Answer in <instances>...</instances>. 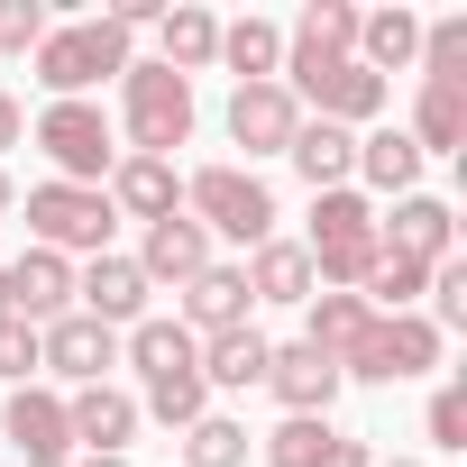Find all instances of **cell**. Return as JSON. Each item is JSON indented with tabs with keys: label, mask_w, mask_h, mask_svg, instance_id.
<instances>
[{
	"label": "cell",
	"mask_w": 467,
	"mask_h": 467,
	"mask_svg": "<svg viewBox=\"0 0 467 467\" xmlns=\"http://www.w3.org/2000/svg\"><path fill=\"white\" fill-rule=\"evenodd\" d=\"M303 257H312V285H367L376 275V257H385L376 248V211L348 183L339 192H312V248Z\"/></svg>",
	"instance_id": "obj_1"
},
{
	"label": "cell",
	"mask_w": 467,
	"mask_h": 467,
	"mask_svg": "<svg viewBox=\"0 0 467 467\" xmlns=\"http://www.w3.org/2000/svg\"><path fill=\"white\" fill-rule=\"evenodd\" d=\"M101 74H129V28L119 19H74V28H47L37 37V83L56 101H83Z\"/></svg>",
	"instance_id": "obj_2"
},
{
	"label": "cell",
	"mask_w": 467,
	"mask_h": 467,
	"mask_svg": "<svg viewBox=\"0 0 467 467\" xmlns=\"http://www.w3.org/2000/svg\"><path fill=\"white\" fill-rule=\"evenodd\" d=\"M183 192H192V220L220 229V239H248V248L275 239V192H266L248 165H202Z\"/></svg>",
	"instance_id": "obj_3"
},
{
	"label": "cell",
	"mask_w": 467,
	"mask_h": 467,
	"mask_svg": "<svg viewBox=\"0 0 467 467\" xmlns=\"http://www.w3.org/2000/svg\"><path fill=\"white\" fill-rule=\"evenodd\" d=\"M119 92H129V138H138V156H174V147L192 138V83H183L174 65H129Z\"/></svg>",
	"instance_id": "obj_4"
},
{
	"label": "cell",
	"mask_w": 467,
	"mask_h": 467,
	"mask_svg": "<svg viewBox=\"0 0 467 467\" xmlns=\"http://www.w3.org/2000/svg\"><path fill=\"white\" fill-rule=\"evenodd\" d=\"M37 147L56 156V183H83V192H101V174L119 165L110 119H101L92 101H47V110H37Z\"/></svg>",
	"instance_id": "obj_5"
},
{
	"label": "cell",
	"mask_w": 467,
	"mask_h": 467,
	"mask_svg": "<svg viewBox=\"0 0 467 467\" xmlns=\"http://www.w3.org/2000/svg\"><path fill=\"white\" fill-rule=\"evenodd\" d=\"M421 367H440V330H431L421 312H376L367 339H358V358L339 367V385H348V376H367V385H403V376H421Z\"/></svg>",
	"instance_id": "obj_6"
},
{
	"label": "cell",
	"mask_w": 467,
	"mask_h": 467,
	"mask_svg": "<svg viewBox=\"0 0 467 467\" xmlns=\"http://www.w3.org/2000/svg\"><path fill=\"white\" fill-rule=\"evenodd\" d=\"M28 229H37V248H47V257H65V248L110 257V192H83V183H37V192H28Z\"/></svg>",
	"instance_id": "obj_7"
},
{
	"label": "cell",
	"mask_w": 467,
	"mask_h": 467,
	"mask_svg": "<svg viewBox=\"0 0 467 467\" xmlns=\"http://www.w3.org/2000/svg\"><path fill=\"white\" fill-rule=\"evenodd\" d=\"M110 358H119V330H101L92 312H65V321L37 330V367H56L65 385H101Z\"/></svg>",
	"instance_id": "obj_8"
},
{
	"label": "cell",
	"mask_w": 467,
	"mask_h": 467,
	"mask_svg": "<svg viewBox=\"0 0 467 467\" xmlns=\"http://www.w3.org/2000/svg\"><path fill=\"white\" fill-rule=\"evenodd\" d=\"M449 239H458V211L431 202V192H403L394 220L376 229V248H385V257H412V266H449Z\"/></svg>",
	"instance_id": "obj_9"
},
{
	"label": "cell",
	"mask_w": 467,
	"mask_h": 467,
	"mask_svg": "<svg viewBox=\"0 0 467 467\" xmlns=\"http://www.w3.org/2000/svg\"><path fill=\"white\" fill-rule=\"evenodd\" d=\"M294 129H303V110H294L285 83H239V92H229V138H239L248 156H285Z\"/></svg>",
	"instance_id": "obj_10"
},
{
	"label": "cell",
	"mask_w": 467,
	"mask_h": 467,
	"mask_svg": "<svg viewBox=\"0 0 467 467\" xmlns=\"http://www.w3.org/2000/svg\"><path fill=\"white\" fill-rule=\"evenodd\" d=\"M294 92H303V101H321V119H330V129H348V119H376V110H385V83H376L358 56H339V65H303V74H294Z\"/></svg>",
	"instance_id": "obj_11"
},
{
	"label": "cell",
	"mask_w": 467,
	"mask_h": 467,
	"mask_svg": "<svg viewBox=\"0 0 467 467\" xmlns=\"http://www.w3.org/2000/svg\"><path fill=\"white\" fill-rule=\"evenodd\" d=\"M0 303H10L28 330H37V321H65V303H74V266L47 257V248H28L19 266H0Z\"/></svg>",
	"instance_id": "obj_12"
},
{
	"label": "cell",
	"mask_w": 467,
	"mask_h": 467,
	"mask_svg": "<svg viewBox=\"0 0 467 467\" xmlns=\"http://www.w3.org/2000/svg\"><path fill=\"white\" fill-rule=\"evenodd\" d=\"M129 266H138L147 285H192V275L211 266V229H202L192 211H174V220H156V229H147V248H138Z\"/></svg>",
	"instance_id": "obj_13"
},
{
	"label": "cell",
	"mask_w": 467,
	"mask_h": 467,
	"mask_svg": "<svg viewBox=\"0 0 467 467\" xmlns=\"http://www.w3.org/2000/svg\"><path fill=\"white\" fill-rule=\"evenodd\" d=\"M0 431H10V449H28L37 467H65V449H74V421H65V403H56V394H37V385H19V394H10Z\"/></svg>",
	"instance_id": "obj_14"
},
{
	"label": "cell",
	"mask_w": 467,
	"mask_h": 467,
	"mask_svg": "<svg viewBox=\"0 0 467 467\" xmlns=\"http://www.w3.org/2000/svg\"><path fill=\"white\" fill-rule=\"evenodd\" d=\"M266 458H275V467H376V458H367V440L330 431V412H312V421H285V431L266 440Z\"/></svg>",
	"instance_id": "obj_15"
},
{
	"label": "cell",
	"mask_w": 467,
	"mask_h": 467,
	"mask_svg": "<svg viewBox=\"0 0 467 467\" xmlns=\"http://www.w3.org/2000/svg\"><path fill=\"white\" fill-rule=\"evenodd\" d=\"M266 385L285 394V412H294V421H312V412H330V394H339V367H330L321 348H303V339H294V348H275Z\"/></svg>",
	"instance_id": "obj_16"
},
{
	"label": "cell",
	"mask_w": 467,
	"mask_h": 467,
	"mask_svg": "<svg viewBox=\"0 0 467 467\" xmlns=\"http://www.w3.org/2000/svg\"><path fill=\"white\" fill-rule=\"evenodd\" d=\"M65 421H74V440H83L92 458H119L129 431H138V403H129L119 385H83V394L65 403Z\"/></svg>",
	"instance_id": "obj_17"
},
{
	"label": "cell",
	"mask_w": 467,
	"mask_h": 467,
	"mask_svg": "<svg viewBox=\"0 0 467 467\" xmlns=\"http://www.w3.org/2000/svg\"><path fill=\"white\" fill-rule=\"evenodd\" d=\"M339 56H358V10H348V0H312V10L294 19V56H285V74H303V65H339Z\"/></svg>",
	"instance_id": "obj_18"
},
{
	"label": "cell",
	"mask_w": 467,
	"mask_h": 467,
	"mask_svg": "<svg viewBox=\"0 0 467 467\" xmlns=\"http://www.w3.org/2000/svg\"><path fill=\"white\" fill-rule=\"evenodd\" d=\"M412 147L431 156H458L467 147V74H421V119H412Z\"/></svg>",
	"instance_id": "obj_19"
},
{
	"label": "cell",
	"mask_w": 467,
	"mask_h": 467,
	"mask_svg": "<svg viewBox=\"0 0 467 467\" xmlns=\"http://www.w3.org/2000/svg\"><path fill=\"white\" fill-rule=\"evenodd\" d=\"M74 294H83V312H92L101 330H119V321H147V275H138L129 257H92V275H83Z\"/></svg>",
	"instance_id": "obj_20"
},
{
	"label": "cell",
	"mask_w": 467,
	"mask_h": 467,
	"mask_svg": "<svg viewBox=\"0 0 467 467\" xmlns=\"http://www.w3.org/2000/svg\"><path fill=\"white\" fill-rule=\"evenodd\" d=\"M183 321L211 330V339H220V330H248V275H239V266H202V275L183 285Z\"/></svg>",
	"instance_id": "obj_21"
},
{
	"label": "cell",
	"mask_w": 467,
	"mask_h": 467,
	"mask_svg": "<svg viewBox=\"0 0 467 467\" xmlns=\"http://www.w3.org/2000/svg\"><path fill=\"white\" fill-rule=\"evenodd\" d=\"M285 156L303 165V183H312V192H339V183L358 174V138H348V129H330V119H303Z\"/></svg>",
	"instance_id": "obj_22"
},
{
	"label": "cell",
	"mask_w": 467,
	"mask_h": 467,
	"mask_svg": "<svg viewBox=\"0 0 467 467\" xmlns=\"http://www.w3.org/2000/svg\"><path fill=\"white\" fill-rule=\"evenodd\" d=\"M367 321H376L367 294H312V330H303V348H321L330 367H348L358 339H367Z\"/></svg>",
	"instance_id": "obj_23"
},
{
	"label": "cell",
	"mask_w": 467,
	"mask_h": 467,
	"mask_svg": "<svg viewBox=\"0 0 467 467\" xmlns=\"http://www.w3.org/2000/svg\"><path fill=\"white\" fill-rule=\"evenodd\" d=\"M129 358H138V376H147V385L202 376V339H192L183 321H138V330H129Z\"/></svg>",
	"instance_id": "obj_24"
},
{
	"label": "cell",
	"mask_w": 467,
	"mask_h": 467,
	"mask_svg": "<svg viewBox=\"0 0 467 467\" xmlns=\"http://www.w3.org/2000/svg\"><path fill=\"white\" fill-rule=\"evenodd\" d=\"M110 202L138 211L147 229L174 220V165H165V156H119V165H110Z\"/></svg>",
	"instance_id": "obj_25"
},
{
	"label": "cell",
	"mask_w": 467,
	"mask_h": 467,
	"mask_svg": "<svg viewBox=\"0 0 467 467\" xmlns=\"http://www.w3.org/2000/svg\"><path fill=\"white\" fill-rule=\"evenodd\" d=\"M156 37H165V56H156V65H174L183 83L220 56V19H211V10H192V0H183V10H156Z\"/></svg>",
	"instance_id": "obj_26"
},
{
	"label": "cell",
	"mask_w": 467,
	"mask_h": 467,
	"mask_svg": "<svg viewBox=\"0 0 467 467\" xmlns=\"http://www.w3.org/2000/svg\"><path fill=\"white\" fill-rule=\"evenodd\" d=\"M239 275H248V303H312V257L294 239H266L257 266H239Z\"/></svg>",
	"instance_id": "obj_27"
},
{
	"label": "cell",
	"mask_w": 467,
	"mask_h": 467,
	"mask_svg": "<svg viewBox=\"0 0 467 467\" xmlns=\"http://www.w3.org/2000/svg\"><path fill=\"white\" fill-rule=\"evenodd\" d=\"M266 367H275V348H266L257 330H220V339L202 348V385H229V394L266 385Z\"/></svg>",
	"instance_id": "obj_28"
},
{
	"label": "cell",
	"mask_w": 467,
	"mask_h": 467,
	"mask_svg": "<svg viewBox=\"0 0 467 467\" xmlns=\"http://www.w3.org/2000/svg\"><path fill=\"white\" fill-rule=\"evenodd\" d=\"M412 56H421V19H412V10H376V19H358V65H367L376 83H385L394 65H412Z\"/></svg>",
	"instance_id": "obj_29"
},
{
	"label": "cell",
	"mask_w": 467,
	"mask_h": 467,
	"mask_svg": "<svg viewBox=\"0 0 467 467\" xmlns=\"http://www.w3.org/2000/svg\"><path fill=\"white\" fill-rule=\"evenodd\" d=\"M358 174H367L376 192H412V174H421V147H412L403 129H376V138H358Z\"/></svg>",
	"instance_id": "obj_30"
},
{
	"label": "cell",
	"mask_w": 467,
	"mask_h": 467,
	"mask_svg": "<svg viewBox=\"0 0 467 467\" xmlns=\"http://www.w3.org/2000/svg\"><path fill=\"white\" fill-rule=\"evenodd\" d=\"M220 56H229V74H239V83H275L285 37H275L266 19H239V28H220Z\"/></svg>",
	"instance_id": "obj_31"
},
{
	"label": "cell",
	"mask_w": 467,
	"mask_h": 467,
	"mask_svg": "<svg viewBox=\"0 0 467 467\" xmlns=\"http://www.w3.org/2000/svg\"><path fill=\"white\" fill-rule=\"evenodd\" d=\"M183 467H248V431L220 421V412H202V421L183 431Z\"/></svg>",
	"instance_id": "obj_32"
},
{
	"label": "cell",
	"mask_w": 467,
	"mask_h": 467,
	"mask_svg": "<svg viewBox=\"0 0 467 467\" xmlns=\"http://www.w3.org/2000/svg\"><path fill=\"white\" fill-rule=\"evenodd\" d=\"M421 285H431V266H412V257H376V275H367V294H376L385 312H412Z\"/></svg>",
	"instance_id": "obj_33"
},
{
	"label": "cell",
	"mask_w": 467,
	"mask_h": 467,
	"mask_svg": "<svg viewBox=\"0 0 467 467\" xmlns=\"http://www.w3.org/2000/svg\"><path fill=\"white\" fill-rule=\"evenodd\" d=\"M37 37H47L37 0H0V56H37Z\"/></svg>",
	"instance_id": "obj_34"
},
{
	"label": "cell",
	"mask_w": 467,
	"mask_h": 467,
	"mask_svg": "<svg viewBox=\"0 0 467 467\" xmlns=\"http://www.w3.org/2000/svg\"><path fill=\"white\" fill-rule=\"evenodd\" d=\"M431 330H467V266L431 275Z\"/></svg>",
	"instance_id": "obj_35"
},
{
	"label": "cell",
	"mask_w": 467,
	"mask_h": 467,
	"mask_svg": "<svg viewBox=\"0 0 467 467\" xmlns=\"http://www.w3.org/2000/svg\"><path fill=\"white\" fill-rule=\"evenodd\" d=\"M458 65H467V19H440L421 37V74H458Z\"/></svg>",
	"instance_id": "obj_36"
},
{
	"label": "cell",
	"mask_w": 467,
	"mask_h": 467,
	"mask_svg": "<svg viewBox=\"0 0 467 467\" xmlns=\"http://www.w3.org/2000/svg\"><path fill=\"white\" fill-rule=\"evenodd\" d=\"M431 440L440 449H467V385H440L431 394Z\"/></svg>",
	"instance_id": "obj_37"
},
{
	"label": "cell",
	"mask_w": 467,
	"mask_h": 467,
	"mask_svg": "<svg viewBox=\"0 0 467 467\" xmlns=\"http://www.w3.org/2000/svg\"><path fill=\"white\" fill-rule=\"evenodd\" d=\"M28 367H37V330H28L19 312H0V376H19V385H28Z\"/></svg>",
	"instance_id": "obj_38"
},
{
	"label": "cell",
	"mask_w": 467,
	"mask_h": 467,
	"mask_svg": "<svg viewBox=\"0 0 467 467\" xmlns=\"http://www.w3.org/2000/svg\"><path fill=\"white\" fill-rule=\"evenodd\" d=\"M0 147H19V101L0 92Z\"/></svg>",
	"instance_id": "obj_39"
},
{
	"label": "cell",
	"mask_w": 467,
	"mask_h": 467,
	"mask_svg": "<svg viewBox=\"0 0 467 467\" xmlns=\"http://www.w3.org/2000/svg\"><path fill=\"white\" fill-rule=\"evenodd\" d=\"M0 211H10V174H0Z\"/></svg>",
	"instance_id": "obj_40"
},
{
	"label": "cell",
	"mask_w": 467,
	"mask_h": 467,
	"mask_svg": "<svg viewBox=\"0 0 467 467\" xmlns=\"http://www.w3.org/2000/svg\"><path fill=\"white\" fill-rule=\"evenodd\" d=\"M92 467H119V458H92Z\"/></svg>",
	"instance_id": "obj_41"
},
{
	"label": "cell",
	"mask_w": 467,
	"mask_h": 467,
	"mask_svg": "<svg viewBox=\"0 0 467 467\" xmlns=\"http://www.w3.org/2000/svg\"><path fill=\"white\" fill-rule=\"evenodd\" d=\"M394 467H412V458H394Z\"/></svg>",
	"instance_id": "obj_42"
},
{
	"label": "cell",
	"mask_w": 467,
	"mask_h": 467,
	"mask_svg": "<svg viewBox=\"0 0 467 467\" xmlns=\"http://www.w3.org/2000/svg\"><path fill=\"white\" fill-rule=\"evenodd\" d=\"M0 312H10V303H0Z\"/></svg>",
	"instance_id": "obj_43"
}]
</instances>
